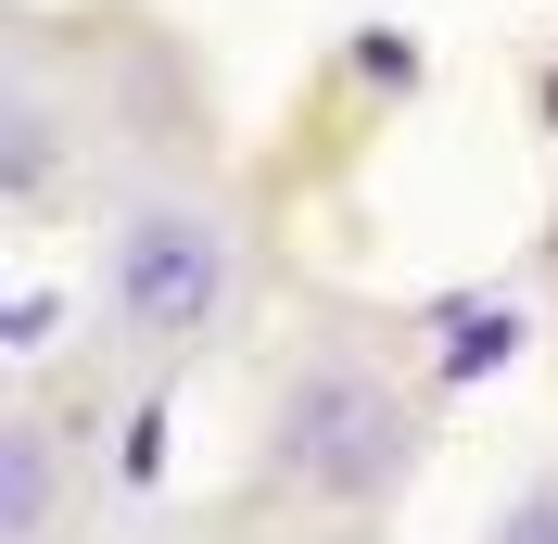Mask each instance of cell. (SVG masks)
<instances>
[{
	"label": "cell",
	"mask_w": 558,
	"mask_h": 544,
	"mask_svg": "<svg viewBox=\"0 0 558 544\" xmlns=\"http://www.w3.org/2000/svg\"><path fill=\"white\" fill-rule=\"evenodd\" d=\"M0 544H102V443L64 380H13L0 406Z\"/></svg>",
	"instance_id": "cell-3"
},
{
	"label": "cell",
	"mask_w": 558,
	"mask_h": 544,
	"mask_svg": "<svg viewBox=\"0 0 558 544\" xmlns=\"http://www.w3.org/2000/svg\"><path fill=\"white\" fill-rule=\"evenodd\" d=\"M432 443H445V380L343 317H317L254 380L242 507L292 519V532H368L432 481Z\"/></svg>",
	"instance_id": "cell-1"
},
{
	"label": "cell",
	"mask_w": 558,
	"mask_h": 544,
	"mask_svg": "<svg viewBox=\"0 0 558 544\" xmlns=\"http://www.w3.org/2000/svg\"><path fill=\"white\" fill-rule=\"evenodd\" d=\"M470 544H558V469H533V481H508L483 507V532Z\"/></svg>",
	"instance_id": "cell-4"
},
{
	"label": "cell",
	"mask_w": 558,
	"mask_h": 544,
	"mask_svg": "<svg viewBox=\"0 0 558 544\" xmlns=\"http://www.w3.org/2000/svg\"><path fill=\"white\" fill-rule=\"evenodd\" d=\"M546 342H558V317H546Z\"/></svg>",
	"instance_id": "cell-5"
},
{
	"label": "cell",
	"mask_w": 558,
	"mask_h": 544,
	"mask_svg": "<svg viewBox=\"0 0 558 544\" xmlns=\"http://www.w3.org/2000/svg\"><path fill=\"white\" fill-rule=\"evenodd\" d=\"M254 305H267V240L254 203L216 177V152L128 177L89 215V355L140 393L204 380L216 355H242Z\"/></svg>",
	"instance_id": "cell-2"
}]
</instances>
